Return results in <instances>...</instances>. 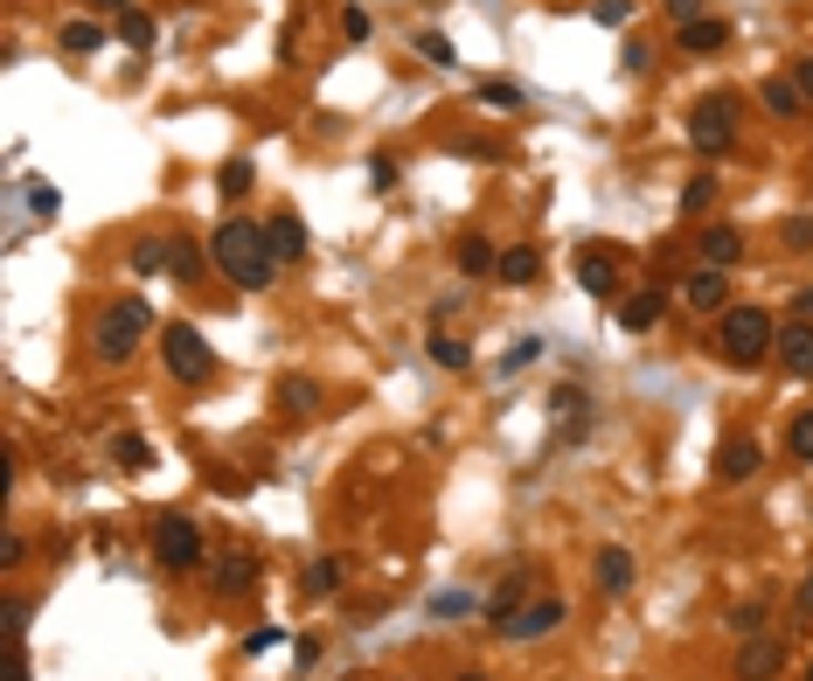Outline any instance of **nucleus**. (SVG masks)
Instances as JSON below:
<instances>
[{
    "instance_id": "nucleus-1",
    "label": "nucleus",
    "mask_w": 813,
    "mask_h": 681,
    "mask_svg": "<svg viewBox=\"0 0 813 681\" xmlns=\"http://www.w3.org/2000/svg\"><path fill=\"white\" fill-rule=\"evenodd\" d=\"M209 257H216V272L237 293H272V278H278V251L265 237V223H244V216H223L209 230Z\"/></svg>"
},
{
    "instance_id": "nucleus-2",
    "label": "nucleus",
    "mask_w": 813,
    "mask_h": 681,
    "mask_svg": "<svg viewBox=\"0 0 813 681\" xmlns=\"http://www.w3.org/2000/svg\"><path fill=\"white\" fill-rule=\"evenodd\" d=\"M710 348H717L723 362H738V369H758V362L779 348V327H772L765 306H730L723 321H717V340H710Z\"/></svg>"
},
{
    "instance_id": "nucleus-3",
    "label": "nucleus",
    "mask_w": 813,
    "mask_h": 681,
    "mask_svg": "<svg viewBox=\"0 0 813 681\" xmlns=\"http://www.w3.org/2000/svg\"><path fill=\"white\" fill-rule=\"evenodd\" d=\"M146 334H153V306L146 299H112V306L98 313V340H91V348H98L104 369H119V362L140 355Z\"/></svg>"
},
{
    "instance_id": "nucleus-4",
    "label": "nucleus",
    "mask_w": 813,
    "mask_h": 681,
    "mask_svg": "<svg viewBox=\"0 0 813 681\" xmlns=\"http://www.w3.org/2000/svg\"><path fill=\"white\" fill-rule=\"evenodd\" d=\"M689 146L695 153H730L738 146V98H695V112H689Z\"/></svg>"
},
{
    "instance_id": "nucleus-5",
    "label": "nucleus",
    "mask_w": 813,
    "mask_h": 681,
    "mask_svg": "<svg viewBox=\"0 0 813 681\" xmlns=\"http://www.w3.org/2000/svg\"><path fill=\"white\" fill-rule=\"evenodd\" d=\"M161 362H167V376L174 383H209V369H216V355H209V340L189 327V321H174L161 327Z\"/></svg>"
},
{
    "instance_id": "nucleus-6",
    "label": "nucleus",
    "mask_w": 813,
    "mask_h": 681,
    "mask_svg": "<svg viewBox=\"0 0 813 681\" xmlns=\"http://www.w3.org/2000/svg\"><path fill=\"white\" fill-rule=\"evenodd\" d=\"M153 563H161V570H195L202 563V529L189 515H161V521H153Z\"/></svg>"
},
{
    "instance_id": "nucleus-7",
    "label": "nucleus",
    "mask_w": 813,
    "mask_h": 681,
    "mask_svg": "<svg viewBox=\"0 0 813 681\" xmlns=\"http://www.w3.org/2000/svg\"><path fill=\"white\" fill-rule=\"evenodd\" d=\"M563 626V598L549 591V598H529V606H515L501 619V640H542V633H557Z\"/></svg>"
},
{
    "instance_id": "nucleus-8",
    "label": "nucleus",
    "mask_w": 813,
    "mask_h": 681,
    "mask_svg": "<svg viewBox=\"0 0 813 681\" xmlns=\"http://www.w3.org/2000/svg\"><path fill=\"white\" fill-rule=\"evenodd\" d=\"M779 668H785V640L779 633H751L738 647V681H779Z\"/></svg>"
},
{
    "instance_id": "nucleus-9",
    "label": "nucleus",
    "mask_w": 813,
    "mask_h": 681,
    "mask_svg": "<svg viewBox=\"0 0 813 681\" xmlns=\"http://www.w3.org/2000/svg\"><path fill=\"white\" fill-rule=\"evenodd\" d=\"M758 466H765V445H758L751 431H738V438H730L723 453H717V480H723V487H744Z\"/></svg>"
},
{
    "instance_id": "nucleus-10",
    "label": "nucleus",
    "mask_w": 813,
    "mask_h": 681,
    "mask_svg": "<svg viewBox=\"0 0 813 681\" xmlns=\"http://www.w3.org/2000/svg\"><path fill=\"white\" fill-rule=\"evenodd\" d=\"M591 578H598V591H606V598H626V591H633V578H640V570H633V549L606 542V549L591 557Z\"/></svg>"
},
{
    "instance_id": "nucleus-11",
    "label": "nucleus",
    "mask_w": 813,
    "mask_h": 681,
    "mask_svg": "<svg viewBox=\"0 0 813 681\" xmlns=\"http://www.w3.org/2000/svg\"><path fill=\"white\" fill-rule=\"evenodd\" d=\"M681 299H689L695 313H730V272H717V265L689 272L681 278Z\"/></svg>"
},
{
    "instance_id": "nucleus-12",
    "label": "nucleus",
    "mask_w": 813,
    "mask_h": 681,
    "mask_svg": "<svg viewBox=\"0 0 813 681\" xmlns=\"http://www.w3.org/2000/svg\"><path fill=\"white\" fill-rule=\"evenodd\" d=\"M577 285H585L591 299H612V293H619V272H612V257L598 251V244L577 251Z\"/></svg>"
},
{
    "instance_id": "nucleus-13",
    "label": "nucleus",
    "mask_w": 813,
    "mask_h": 681,
    "mask_svg": "<svg viewBox=\"0 0 813 681\" xmlns=\"http://www.w3.org/2000/svg\"><path fill=\"white\" fill-rule=\"evenodd\" d=\"M702 265H717V272H730V265H738V257H744V230H730V223H710V230H702Z\"/></svg>"
},
{
    "instance_id": "nucleus-14",
    "label": "nucleus",
    "mask_w": 813,
    "mask_h": 681,
    "mask_svg": "<svg viewBox=\"0 0 813 681\" xmlns=\"http://www.w3.org/2000/svg\"><path fill=\"white\" fill-rule=\"evenodd\" d=\"M793 376H813V321H793V327H779V348H772Z\"/></svg>"
},
{
    "instance_id": "nucleus-15",
    "label": "nucleus",
    "mask_w": 813,
    "mask_h": 681,
    "mask_svg": "<svg viewBox=\"0 0 813 681\" xmlns=\"http://www.w3.org/2000/svg\"><path fill=\"white\" fill-rule=\"evenodd\" d=\"M265 237H272V251H278V265H299V257H306V223L293 216V209H278V216L265 223Z\"/></svg>"
},
{
    "instance_id": "nucleus-16",
    "label": "nucleus",
    "mask_w": 813,
    "mask_h": 681,
    "mask_svg": "<svg viewBox=\"0 0 813 681\" xmlns=\"http://www.w3.org/2000/svg\"><path fill=\"white\" fill-rule=\"evenodd\" d=\"M661 313H668V299H661V285H653V293H633L619 306V327L626 334H653V327H661Z\"/></svg>"
},
{
    "instance_id": "nucleus-17",
    "label": "nucleus",
    "mask_w": 813,
    "mask_h": 681,
    "mask_svg": "<svg viewBox=\"0 0 813 681\" xmlns=\"http://www.w3.org/2000/svg\"><path fill=\"white\" fill-rule=\"evenodd\" d=\"M723 42H730V21H717V14H702V21L681 29V49H689V57H717Z\"/></svg>"
},
{
    "instance_id": "nucleus-18",
    "label": "nucleus",
    "mask_w": 813,
    "mask_h": 681,
    "mask_svg": "<svg viewBox=\"0 0 813 681\" xmlns=\"http://www.w3.org/2000/svg\"><path fill=\"white\" fill-rule=\"evenodd\" d=\"M278 410L285 417H313V410H321V383H313V376H285L278 383Z\"/></svg>"
},
{
    "instance_id": "nucleus-19",
    "label": "nucleus",
    "mask_w": 813,
    "mask_h": 681,
    "mask_svg": "<svg viewBox=\"0 0 813 681\" xmlns=\"http://www.w3.org/2000/svg\"><path fill=\"white\" fill-rule=\"evenodd\" d=\"M257 585V557H223L216 563V598H244Z\"/></svg>"
},
{
    "instance_id": "nucleus-20",
    "label": "nucleus",
    "mask_w": 813,
    "mask_h": 681,
    "mask_svg": "<svg viewBox=\"0 0 813 681\" xmlns=\"http://www.w3.org/2000/svg\"><path fill=\"white\" fill-rule=\"evenodd\" d=\"M453 257H459V272H466V278H494V272H501V257H494V244H487V237H459V251H453Z\"/></svg>"
},
{
    "instance_id": "nucleus-21",
    "label": "nucleus",
    "mask_w": 813,
    "mask_h": 681,
    "mask_svg": "<svg viewBox=\"0 0 813 681\" xmlns=\"http://www.w3.org/2000/svg\"><path fill=\"white\" fill-rule=\"evenodd\" d=\"M536 272H542V251H529V244H515V251H501V285H536Z\"/></svg>"
},
{
    "instance_id": "nucleus-22",
    "label": "nucleus",
    "mask_w": 813,
    "mask_h": 681,
    "mask_svg": "<svg viewBox=\"0 0 813 681\" xmlns=\"http://www.w3.org/2000/svg\"><path fill=\"white\" fill-rule=\"evenodd\" d=\"M758 98H765V112H772V119H793V112H806V98H800V84H793V77H765V91H758Z\"/></svg>"
},
{
    "instance_id": "nucleus-23",
    "label": "nucleus",
    "mask_w": 813,
    "mask_h": 681,
    "mask_svg": "<svg viewBox=\"0 0 813 681\" xmlns=\"http://www.w3.org/2000/svg\"><path fill=\"white\" fill-rule=\"evenodd\" d=\"M341 578H348V563H341V557H313L306 563V598H327V591H341Z\"/></svg>"
},
{
    "instance_id": "nucleus-24",
    "label": "nucleus",
    "mask_w": 813,
    "mask_h": 681,
    "mask_svg": "<svg viewBox=\"0 0 813 681\" xmlns=\"http://www.w3.org/2000/svg\"><path fill=\"white\" fill-rule=\"evenodd\" d=\"M112 459L125 466V474H146V466H153V445H146L140 431H119V438H112Z\"/></svg>"
},
{
    "instance_id": "nucleus-25",
    "label": "nucleus",
    "mask_w": 813,
    "mask_h": 681,
    "mask_svg": "<svg viewBox=\"0 0 813 681\" xmlns=\"http://www.w3.org/2000/svg\"><path fill=\"white\" fill-rule=\"evenodd\" d=\"M119 42H125V49H153V14L125 8V14H119Z\"/></svg>"
},
{
    "instance_id": "nucleus-26",
    "label": "nucleus",
    "mask_w": 813,
    "mask_h": 681,
    "mask_svg": "<svg viewBox=\"0 0 813 681\" xmlns=\"http://www.w3.org/2000/svg\"><path fill=\"white\" fill-rule=\"evenodd\" d=\"M425 348H431V362H438V369H466V362H474V355H466V340L438 334V327H431V340H425Z\"/></svg>"
},
{
    "instance_id": "nucleus-27",
    "label": "nucleus",
    "mask_w": 813,
    "mask_h": 681,
    "mask_svg": "<svg viewBox=\"0 0 813 681\" xmlns=\"http://www.w3.org/2000/svg\"><path fill=\"white\" fill-rule=\"evenodd\" d=\"M63 49H70V57H91V49H104V29H98V21H70Z\"/></svg>"
},
{
    "instance_id": "nucleus-28",
    "label": "nucleus",
    "mask_w": 813,
    "mask_h": 681,
    "mask_svg": "<svg viewBox=\"0 0 813 681\" xmlns=\"http://www.w3.org/2000/svg\"><path fill=\"white\" fill-rule=\"evenodd\" d=\"M785 453H793V459H806V466H813V410H800V417H793V425H785Z\"/></svg>"
},
{
    "instance_id": "nucleus-29",
    "label": "nucleus",
    "mask_w": 813,
    "mask_h": 681,
    "mask_svg": "<svg viewBox=\"0 0 813 681\" xmlns=\"http://www.w3.org/2000/svg\"><path fill=\"white\" fill-rule=\"evenodd\" d=\"M549 404H557V410H563V425H570V431H585V389H577V383H563V389H549Z\"/></svg>"
},
{
    "instance_id": "nucleus-30",
    "label": "nucleus",
    "mask_w": 813,
    "mask_h": 681,
    "mask_svg": "<svg viewBox=\"0 0 813 681\" xmlns=\"http://www.w3.org/2000/svg\"><path fill=\"white\" fill-rule=\"evenodd\" d=\"M417 57H425V63H438V70H453V63H459V49L445 42L438 29H425V35H417Z\"/></svg>"
},
{
    "instance_id": "nucleus-31",
    "label": "nucleus",
    "mask_w": 813,
    "mask_h": 681,
    "mask_svg": "<svg viewBox=\"0 0 813 681\" xmlns=\"http://www.w3.org/2000/svg\"><path fill=\"white\" fill-rule=\"evenodd\" d=\"M216 189H223L230 202H237V195H251V161H244V153H237V161H223V174H216Z\"/></svg>"
},
{
    "instance_id": "nucleus-32",
    "label": "nucleus",
    "mask_w": 813,
    "mask_h": 681,
    "mask_svg": "<svg viewBox=\"0 0 813 681\" xmlns=\"http://www.w3.org/2000/svg\"><path fill=\"white\" fill-rule=\"evenodd\" d=\"M167 265H174V278H195L202 272V251L189 237H167Z\"/></svg>"
},
{
    "instance_id": "nucleus-33",
    "label": "nucleus",
    "mask_w": 813,
    "mask_h": 681,
    "mask_svg": "<svg viewBox=\"0 0 813 681\" xmlns=\"http://www.w3.org/2000/svg\"><path fill=\"white\" fill-rule=\"evenodd\" d=\"M710 195H717V174H695L689 189H681V216H702V209H710Z\"/></svg>"
},
{
    "instance_id": "nucleus-34",
    "label": "nucleus",
    "mask_w": 813,
    "mask_h": 681,
    "mask_svg": "<svg viewBox=\"0 0 813 681\" xmlns=\"http://www.w3.org/2000/svg\"><path fill=\"white\" fill-rule=\"evenodd\" d=\"M591 21L598 29H626V21H633V0H591Z\"/></svg>"
},
{
    "instance_id": "nucleus-35",
    "label": "nucleus",
    "mask_w": 813,
    "mask_h": 681,
    "mask_svg": "<svg viewBox=\"0 0 813 681\" xmlns=\"http://www.w3.org/2000/svg\"><path fill=\"white\" fill-rule=\"evenodd\" d=\"M480 104H487V112H515L521 91H515V84H501V77H487V84H480Z\"/></svg>"
},
{
    "instance_id": "nucleus-36",
    "label": "nucleus",
    "mask_w": 813,
    "mask_h": 681,
    "mask_svg": "<svg viewBox=\"0 0 813 681\" xmlns=\"http://www.w3.org/2000/svg\"><path fill=\"white\" fill-rule=\"evenodd\" d=\"M341 35H348V42H369V35H376V14H369V8H341Z\"/></svg>"
},
{
    "instance_id": "nucleus-37",
    "label": "nucleus",
    "mask_w": 813,
    "mask_h": 681,
    "mask_svg": "<svg viewBox=\"0 0 813 681\" xmlns=\"http://www.w3.org/2000/svg\"><path fill=\"white\" fill-rule=\"evenodd\" d=\"M161 265H167V244L161 237H140L133 244V272H161Z\"/></svg>"
},
{
    "instance_id": "nucleus-38",
    "label": "nucleus",
    "mask_w": 813,
    "mask_h": 681,
    "mask_svg": "<svg viewBox=\"0 0 813 681\" xmlns=\"http://www.w3.org/2000/svg\"><path fill=\"white\" fill-rule=\"evenodd\" d=\"M29 598H8V612H0V633H8V640H21V633H29Z\"/></svg>"
},
{
    "instance_id": "nucleus-39",
    "label": "nucleus",
    "mask_w": 813,
    "mask_h": 681,
    "mask_svg": "<svg viewBox=\"0 0 813 681\" xmlns=\"http://www.w3.org/2000/svg\"><path fill=\"white\" fill-rule=\"evenodd\" d=\"M730 626H738L744 640H751V633H765V606H738V612H730Z\"/></svg>"
},
{
    "instance_id": "nucleus-40",
    "label": "nucleus",
    "mask_w": 813,
    "mask_h": 681,
    "mask_svg": "<svg viewBox=\"0 0 813 681\" xmlns=\"http://www.w3.org/2000/svg\"><path fill=\"white\" fill-rule=\"evenodd\" d=\"M369 189H376V195L397 189V161H383V153H376V161H369Z\"/></svg>"
},
{
    "instance_id": "nucleus-41",
    "label": "nucleus",
    "mask_w": 813,
    "mask_h": 681,
    "mask_svg": "<svg viewBox=\"0 0 813 681\" xmlns=\"http://www.w3.org/2000/svg\"><path fill=\"white\" fill-rule=\"evenodd\" d=\"M785 251H813V216H793V223H785Z\"/></svg>"
},
{
    "instance_id": "nucleus-42",
    "label": "nucleus",
    "mask_w": 813,
    "mask_h": 681,
    "mask_svg": "<svg viewBox=\"0 0 813 681\" xmlns=\"http://www.w3.org/2000/svg\"><path fill=\"white\" fill-rule=\"evenodd\" d=\"M661 8H668V21H674V29H689V21H702V0H661Z\"/></svg>"
},
{
    "instance_id": "nucleus-43",
    "label": "nucleus",
    "mask_w": 813,
    "mask_h": 681,
    "mask_svg": "<svg viewBox=\"0 0 813 681\" xmlns=\"http://www.w3.org/2000/svg\"><path fill=\"white\" fill-rule=\"evenodd\" d=\"M21 557H29V542L8 529V536H0V570H21Z\"/></svg>"
},
{
    "instance_id": "nucleus-44",
    "label": "nucleus",
    "mask_w": 813,
    "mask_h": 681,
    "mask_svg": "<svg viewBox=\"0 0 813 681\" xmlns=\"http://www.w3.org/2000/svg\"><path fill=\"white\" fill-rule=\"evenodd\" d=\"M0 681H29V653H21V640H8V668H0Z\"/></svg>"
},
{
    "instance_id": "nucleus-45",
    "label": "nucleus",
    "mask_w": 813,
    "mask_h": 681,
    "mask_svg": "<svg viewBox=\"0 0 813 681\" xmlns=\"http://www.w3.org/2000/svg\"><path fill=\"white\" fill-rule=\"evenodd\" d=\"M29 209H35V216H57V209H63V195H57V189H42V181H35V189H29Z\"/></svg>"
},
{
    "instance_id": "nucleus-46",
    "label": "nucleus",
    "mask_w": 813,
    "mask_h": 681,
    "mask_svg": "<svg viewBox=\"0 0 813 681\" xmlns=\"http://www.w3.org/2000/svg\"><path fill=\"white\" fill-rule=\"evenodd\" d=\"M285 633H278V626H257V633H244V653H272Z\"/></svg>"
},
{
    "instance_id": "nucleus-47",
    "label": "nucleus",
    "mask_w": 813,
    "mask_h": 681,
    "mask_svg": "<svg viewBox=\"0 0 813 681\" xmlns=\"http://www.w3.org/2000/svg\"><path fill=\"white\" fill-rule=\"evenodd\" d=\"M536 355H542V340H515V348H508V369H529Z\"/></svg>"
},
{
    "instance_id": "nucleus-48",
    "label": "nucleus",
    "mask_w": 813,
    "mask_h": 681,
    "mask_svg": "<svg viewBox=\"0 0 813 681\" xmlns=\"http://www.w3.org/2000/svg\"><path fill=\"white\" fill-rule=\"evenodd\" d=\"M793 84H800V98L813 104V57H800V63H793Z\"/></svg>"
},
{
    "instance_id": "nucleus-49",
    "label": "nucleus",
    "mask_w": 813,
    "mask_h": 681,
    "mask_svg": "<svg viewBox=\"0 0 813 681\" xmlns=\"http://www.w3.org/2000/svg\"><path fill=\"white\" fill-rule=\"evenodd\" d=\"M793 606H800V619H813V578L800 585V598H793Z\"/></svg>"
},
{
    "instance_id": "nucleus-50",
    "label": "nucleus",
    "mask_w": 813,
    "mask_h": 681,
    "mask_svg": "<svg viewBox=\"0 0 813 681\" xmlns=\"http://www.w3.org/2000/svg\"><path fill=\"white\" fill-rule=\"evenodd\" d=\"M91 8H119V14H125V0H91Z\"/></svg>"
},
{
    "instance_id": "nucleus-51",
    "label": "nucleus",
    "mask_w": 813,
    "mask_h": 681,
    "mask_svg": "<svg viewBox=\"0 0 813 681\" xmlns=\"http://www.w3.org/2000/svg\"><path fill=\"white\" fill-rule=\"evenodd\" d=\"M459 681H487V674H459Z\"/></svg>"
},
{
    "instance_id": "nucleus-52",
    "label": "nucleus",
    "mask_w": 813,
    "mask_h": 681,
    "mask_svg": "<svg viewBox=\"0 0 813 681\" xmlns=\"http://www.w3.org/2000/svg\"><path fill=\"white\" fill-rule=\"evenodd\" d=\"M806 681H813V661H806Z\"/></svg>"
}]
</instances>
